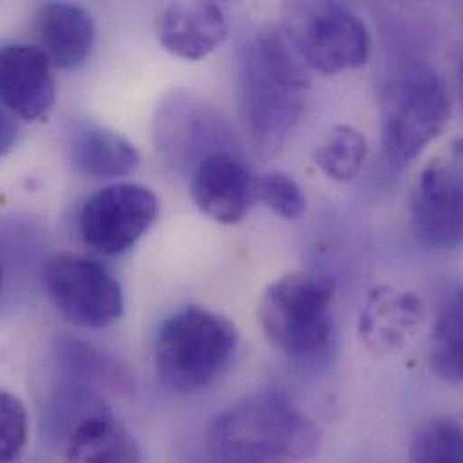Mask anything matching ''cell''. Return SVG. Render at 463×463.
<instances>
[{"label": "cell", "instance_id": "ffe728a7", "mask_svg": "<svg viewBox=\"0 0 463 463\" xmlns=\"http://www.w3.org/2000/svg\"><path fill=\"white\" fill-rule=\"evenodd\" d=\"M256 204H263L287 221H298L307 210V199L299 184L281 172L256 177Z\"/></svg>", "mask_w": 463, "mask_h": 463}, {"label": "cell", "instance_id": "7a4b0ae2", "mask_svg": "<svg viewBox=\"0 0 463 463\" xmlns=\"http://www.w3.org/2000/svg\"><path fill=\"white\" fill-rule=\"evenodd\" d=\"M316 424L281 392H258L224 410L208 431V444L228 463H290L319 449Z\"/></svg>", "mask_w": 463, "mask_h": 463}, {"label": "cell", "instance_id": "6da1fadb", "mask_svg": "<svg viewBox=\"0 0 463 463\" xmlns=\"http://www.w3.org/2000/svg\"><path fill=\"white\" fill-rule=\"evenodd\" d=\"M307 63L285 29L256 33L241 49L236 101L250 137L276 148L296 128L308 90Z\"/></svg>", "mask_w": 463, "mask_h": 463}, {"label": "cell", "instance_id": "603a6c76", "mask_svg": "<svg viewBox=\"0 0 463 463\" xmlns=\"http://www.w3.org/2000/svg\"><path fill=\"white\" fill-rule=\"evenodd\" d=\"M16 123L11 114L0 105V157H4L16 143Z\"/></svg>", "mask_w": 463, "mask_h": 463}, {"label": "cell", "instance_id": "5b68a950", "mask_svg": "<svg viewBox=\"0 0 463 463\" xmlns=\"http://www.w3.org/2000/svg\"><path fill=\"white\" fill-rule=\"evenodd\" d=\"M451 96L442 74L430 63L408 65L386 89L383 101V150L395 168L413 163L446 128Z\"/></svg>", "mask_w": 463, "mask_h": 463}, {"label": "cell", "instance_id": "e0dca14e", "mask_svg": "<svg viewBox=\"0 0 463 463\" xmlns=\"http://www.w3.org/2000/svg\"><path fill=\"white\" fill-rule=\"evenodd\" d=\"M430 357L433 370L444 381L453 384L462 383L463 298L460 288H453L439 305Z\"/></svg>", "mask_w": 463, "mask_h": 463}, {"label": "cell", "instance_id": "ba28073f", "mask_svg": "<svg viewBox=\"0 0 463 463\" xmlns=\"http://www.w3.org/2000/svg\"><path fill=\"white\" fill-rule=\"evenodd\" d=\"M305 63L325 74L355 69L370 56V33L361 16L339 2L307 7L303 22L288 29Z\"/></svg>", "mask_w": 463, "mask_h": 463}, {"label": "cell", "instance_id": "7402d4cb", "mask_svg": "<svg viewBox=\"0 0 463 463\" xmlns=\"http://www.w3.org/2000/svg\"><path fill=\"white\" fill-rule=\"evenodd\" d=\"M63 355V364L67 366L71 377L74 379H87L89 383H116L119 384V372L112 364V361H107L99 352L94 348L76 343V341H65V345L60 346Z\"/></svg>", "mask_w": 463, "mask_h": 463}, {"label": "cell", "instance_id": "7c38bea8", "mask_svg": "<svg viewBox=\"0 0 463 463\" xmlns=\"http://www.w3.org/2000/svg\"><path fill=\"white\" fill-rule=\"evenodd\" d=\"M426 307L422 299L404 288L377 287L370 292L359 317V335L377 355L404 350L422 330Z\"/></svg>", "mask_w": 463, "mask_h": 463}, {"label": "cell", "instance_id": "d6986e66", "mask_svg": "<svg viewBox=\"0 0 463 463\" xmlns=\"http://www.w3.org/2000/svg\"><path fill=\"white\" fill-rule=\"evenodd\" d=\"M410 463H463L462 426L453 419L424 424L413 439Z\"/></svg>", "mask_w": 463, "mask_h": 463}, {"label": "cell", "instance_id": "8992f818", "mask_svg": "<svg viewBox=\"0 0 463 463\" xmlns=\"http://www.w3.org/2000/svg\"><path fill=\"white\" fill-rule=\"evenodd\" d=\"M47 296L60 314L83 328H105L119 321L125 298L119 279L99 260L78 252H56L42 269Z\"/></svg>", "mask_w": 463, "mask_h": 463}, {"label": "cell", "instance_id": "8fae6325", "mask_svg": "<svg viewBox=\"0 0 463 463\" xmlns=\"http://www.w3.org/2000/svg\"><path fill=\"white\" fill-rule=\"evenodd\" d=\"M56 99L52 65L36 45L9 43L0 49V105L25 121L43 119Z\"/></svg>", "mask_w": 463, "mask_h": 463}, {"label": "cell", "instance_id": "9a60e30c", "mask_svg": "<svg viewBox=\"0 0 463 463\" xmlns=\"http://www.w3.org/2000/svg\"><path fill=\"white\" fill-rule=\"evenodd\" d=\"M134 435L107 408L83 417L69 433L63 463H139Z\"/></svg>", "mask_w": 463, "mask_h": 463}, {"label": "cell", "instance_id": "2e32d148", "mask_svg": "<svg viewBox=\"0 0 463 463\" xmlns=\"http://www.w3.org/2000/svg\"><path fill=\"white\" fill-rule=\"evenodd\" d=\"M69 152L72 166L90 179L125 177L139 165V154L128 139L94 123L74 128Z\"/></svg>", "mask_w": 463, "mask_h": 463}, {"label": "cell", "instance_id": "ac0fdd59", "mask_svg": "<svg viewBox=\"0 0 463 463\" xmlns=\"http://www.w3.org/2000/svg\"><path fill=\"white\" fill-rule=\"evenodd\" d=\"M368 156L366 137L350 125H337L316 148L314 163L330 179L346 183L363 168Z\"/></svg>", "mask_w": 463, "mask_h": 463}, {"label": "cell", "instance_id": "3957f363", "mask_svg": "<svg viewBox=\"0 0 463 463\" xmlns=\"http://www.w3.org/2000/svg\"><path fill=\"white\" fill-rule=\"evenodd\" d=\"M236 348L238 330L230 317L210 308L186 307L170 316L157 334L156 372L166 388L195 393L228 370Z\"/></svg>", "mask_w": 463, "mask_h": 463}, {"label": "cell", "instance_id": "4fadbf2b", "mask_svg": "<svg viewBox=\"0 0 463 463\" xmlns=\"http://www.w3.org/2000/svg\"><path fill=\"white\" fill-rule=\"evenodd\" d=\"M228 22L213 2H177L157 18V36L163 47L184 60H203L226 38Z\"/></svg>", "mask_w": 463, "mask_h": 463}, {"label": "cell", "instance_id": "277c9868", "mask_svg": "<svg viewBox=\"0 0 463 463\" xmlns=\"http://www.w3.org/2000/svg\"><path fill=\"white\" fill-rule=\"evenodd\" d=\"M335 283L321 272H290L270 283L258 307L267 341L294 361L316 359L334 335Z\"/></svg>", "mask_w": 463, "mask_h": 463}, {"label": "cell", "instance_id": "30bf717a", "mask_svg": "<svg viewBox=\"0 0 463 463\" xmlns=\"http://www.w3.org/2000/svg\"><path fill=\"white\" fill-rule=\"evenodd\" d=\"M256 175L232 148L206 154L195 168L192 195L197 208L215 222L232 226L256 204Z\"/></svg>", "mask_w": 463, "mask_h": 463}, {"label": "cell", "instance_id": "52a82bcc", "mask_svg": "<svg viewBox=\"0 0 463 463\" xmlns=\"http://www.w3.org/2000/svg\"><path fill=\"white\" fill-rule=\"evenodd\" d=\"M159 213L156 194L141 184H110L89 195L78 226L87 245L114 256L128 250L152 228Z\"/></svg>", "mask_w": 463, "mask_h": 463}, {"label": "cell", "instance_id": "cb8c5ba5", "mask_svg": "<svg viewBox=\"0 0 463 463\" xmlns=\"http://www.w3.org/2000/svg\"><path fill=\"white\" fill-rule=\"evenodd\" d=\"M0 288H2V265H0Z\"/></svg>", "mask_w": 463, "mask_h": 463}, {"label": "cell", "instance_id": "9c48e42d", "mask_svg": "<svg viewBox=\"0 0 463 463\" xmlns=\"http://www.w3.org/2000/svg\"><path fill=\"white\" fill-rule=\"evenodd\" d=\"M411 222L422 243L455 249L463 234L462 154L437 157L420 172L411 194Z\"/></svg>", "mask_w": 463, "mask_h": 463}, {"label": "cell", "instance_id": "5bb4252c", "mask_svg": "<svg viewBox=\"0 0 463 463\" xmlns=\"http://www.w3.org/2000/svg\"><path fill=\"white\" fill-rule=\"evenodd\" d=\"M34 27L43 54L58 69H74L81 65L96 40V27L80 5L67 2H47L38 7Z\"/></svg>", "mask_w": 463, "mask_h": 463}, {"label": "cell", "instance_id": "44dd1931", "mask_svg": "<svg viewBox=\"0 0 463 463\" xmlns=\"http://www.w3.org/2000/svg\"><path fill=\"white\" fill-rule=\"evenodd\" d=\"M27 410L24 402L0 388V463H16L27 444Z\"/></svg>", "mask_w": 463, "mask_h": 463}]
</instances>
